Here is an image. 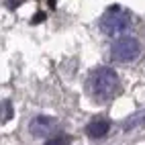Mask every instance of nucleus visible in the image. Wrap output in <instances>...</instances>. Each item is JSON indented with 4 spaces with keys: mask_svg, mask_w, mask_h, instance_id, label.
<instances>
[{
    "mask_svg": "<svg viewBox=\"0 0 145 145\" xmlns=\"http://www.w3.org/2000/svg\"><path fill=\"white\" fill-rule=\"evenodd\" d=\"M55 129V121L49 117H37L31 121V133L35 137H45Z\"/></svg>",
    "mask_w": 145,
    "mask_h": 145,
    "instance_id": "20e7f679",
    "label": "nucleus"
},
{
    "mask_svg": "<svg viewBox=\"0 0 145 145\" xmlns=\"http://www.w3.org/2000/svg\"><path fill=\"white\" fill-rule=\"evenodd\" d=\"M127 27H129V12L123 10L121 6L108 8V10L104 12L102 21H100V29L110 37L121 35L123 31H127Z\"/></svg>",
    "mask_w": 145,
    "mask_h": 145,
    "instance_id": "f03ea898",
    "label": "nucleus"
},
{
    "mask_svg": "<svg viewBox=\"0 0 145 145\" xmlns=\"http://www.w3.org/2000/svg\"><path fill=\"white\" fill-rule=\"evenodd\" d=\"M88 90L100 102L110 100L119 90V76L110 67H98V70L92 72L90 80H88Z\"/></svg>",
    "mask_w": 145,
    "mask_h": 145,
    "instance_id": "f257e3e1",
    "label": "nucleus"
},
{
    "mask_svg": "<svg viewBox=\"0 0 145 145\" xmlns=\"http://www.w3.org/2000/svg\"><path fill=\"white\" fill-rule=\"evenodd\" d=\"M45 145H70V139L67 137H53L49 141H45Z\"/></svg>",
    "mask_w": 145,
    "mask_h": 145,
    "instance_id": "0eeeda50",
    "label": "nucleus"
},
{
    "mask_svg": "<svg viewBox=\"0 0 145 145\" xmlns=\"http://www.w3.org/2000/svg\"><path fill=\"white\" fill-rule=\"evenodd\" d=\"M139 55V43L133 37H123L110 47V57L117 61H133Z\"/></svg>",
    "mask_w": 145,
    "mask_h": 145,
    "instance_id": "7ed1b4c3",
    "label": "nucleus"
},
{
    "mask_svg": "<svg viewBox=\"0 0 145 145\" xmlns=\"http://www.w3.org/2000/svg\"><path fill=\"white\" fill-rule=\"evenodd\" d=\"M108 129H110V123L106 119H96V121H92L88 125V129H86V131H88L90 137L98 139V137H104V135L108 133Z\"/></svg>",
    "mask_w": 145,
    "mask_h": 145,
    "instance_id": "39448f33",
    "label": "nucleus"
},
{
    "mask_svg": "<svg viewBox=\"0 0 145 145\" xmlns=\"http://www.w3.org/2000/svg\"><path fill=\"white\" fill-rule=\"evenodd\" d=\"M10 117H12V106H10L8 100H2V102H0V123L8 121Z\"/></svg>",
    "mask_w": 145,
    "mask_h": 145,
    "instance_id": "423d86ee",
    "label": "nucleus"
}]
</instances>
